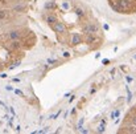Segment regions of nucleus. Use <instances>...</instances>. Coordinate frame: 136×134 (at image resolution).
<instances>
[{"mask_svg":"<svg viewBox=\"0 0 136 134\" xmlns=\"http://www.w3.org/2000/svg\"><path fill=\"white\" fill-rule=\"evenodd\" d=\"M24 36H28V33H22L21 31H19V29H16V31H9L5 33V39L7 40H21Z\"/></svg>","mask_w":136,"mask_h":134,"instance_id":"nucleus-1","label":"nucleus"},{"mask_svg":"<svg viewBox=\"0 0 136 134\" xmlns=\"http://www.w3.org/2000/svg\"><path fill=\"white\" fill-rule=\"evenodd\" d=\"M82 32L86 35L89 33H98L99 32V27L96 23H86V25L82 27Z\"/></svg>","mask_w":136,"mask_h":134,"instance_id":"nucleus-2","label":"nucleus"},{"mask_svg":"<svg viewBox=\"0 0 136 134\" xmlns=\"http://www.w3.org/2000/svg\"><path fill=\"white\" fill-rule=\"evenodd\" d=\"M21 47H22V41L21 40H11L9 44L5 48L9 49V51H19Z\"/></svg>","mask_w":136,"mask_h":134,"instance_id":"nucleus-3","label":"nucleus"},{"mask_svg":"<svg viewBox=\"0 0 136 134\" xmlns=\"http://www.w3.org/2000/svg\"><path fill=\"white\" fill-rule=\"evenodd\" d=\"M52 29H53L54 32H57V33H63V32H66V27H65V24L62 21H56L53 25H50Z\"/></svg>","mask_w":136,"mask_h":134,"instance_id":"nucleus-4","label":"nucleus"},{"mask_svg":"<svg viewBox=\"0 0 136 134\" xmlns=\"http://www.w3.org/2000/svg\"><path fill=\"white\" fill-rule=\"evenodd\" d=\"M82 42V36L79 33H72V37H70V41H69V45H78Z\"/></svg>","mask_w":136,"mask_h":134,"instance_id":"nucleus-5","label":"nucleus"},{"mask_svg":"<svg viewBox=\"0 0 136 134\" xmlns=\"http://www.w3.org/2000/svg\"><path fill=\"white\" fill-rule=\"evenodd\" d=\"M9 16H11V11L9 9H0V21L8 20Z\"/></svg>","mask_w":136,"mask_h":134,"instance_id":"nucleus-6","label":"nucleus"},{"mask_svg":"<svg viewBox=\"0 0 136 134\" xmlns=\"http://www.w3.org/2000/svg\"><path fill=\"white\" fill-rule=\"evenodd\" d=\"M70 8H72V1H70V0L61 1V9H62V11H69Z\"/></svg>","mask_w":136,"mask_h":134,"instance_id":"nucleus-7","label":"nucleus"},{"mask_svg":"<svg viewBox=\"0 0 136 134\" xmlns=\"http://www.w3.org/2000/svg\"><path fill=\"white\" fill-rule=\"evenodd\" d=\"M56 21H57V16H56V15L52 13V15H48V16H46V23H48L49 25H53Z\"/></svg>","mask_w":136,"mask_h":134,"instance_id":"nucleus-8","label":"nucleus"},{"mask_svg":"<svg viewBox=\"0 0 136 134\" xmlns=\"http://www.w3.org/2000/svg\"><path fill=\"white\" fill-rule=\"evenodd\" d=\"M25 8H27V5H25V4H16L13 7V11L15 12H21V11H24Z\"/></svg>","mask_w":136,"mask_h":134,"instance_id":"nucleus-9","label":"nucleus"},{"mask_svg":"<svg viewBox=\"0 0 136 134\" xmlns=\"http://www.w3.org/2000/svg\"><path fill=\"white\" fill-rule=\"evenodd\" d=\"M75 13H77V16H79V17H83V16H85V12H83L81 8H75Z\"/></svg>","mask_w":136,"mask_h":134,"instance_id":"nucleus-10","label":"nucleus"},{"mask_svg":"<svg viewBox=\"0 0 136 134\" xmlns=\"http://www.w3.org/2000/svg\"><path fill=\"white\" fill-rule=\"evenodd\" d=\"M119 114H120V112H119V110H114V112L111 113V118H118Z\"/></svg>","mask_w":136,"mask_h":134,"instance_id":"nucleus-11","label":"nucleus"},{"mask_svg":"<svg viewBox=\"0 0 136 134\" xmlns=\"http://www.w3.org/2000/svg\"><path fill=\"white\" fill-rule=\"evenodd\" d=\"M96 132H98V133H103V132H105V121H102V125L98 127V130H96Z\"/></svg>","mask_w":136,"mask_h":134,"instance_id":"nucleus-12","label":"nucleus"},{"mask_svg":"<svg viewBox=\"0 0 136 134\" xmlns=\"http://www.w3.org/2000/svg\"><path fill=\"white\" fill-rule=\"evenodd\" d=\"M126 89H127V101H128V102H129V101H131V98H132V93H131V90H129V88L127 86V88H126Z\"/></svg>","mask_w":136,"mask_h":134,"instance_id":"nucleus-13","label":"nucleus"},{"mask_svg":"<svg viewBox=\"0 0 136 134\" xmlns=\"http://www.w3.org/2000/svg\"><path fill=\"white\" fill-rule=\"evenodd\" d=\"M54 5H56V3L54 1H50V3H46V4H45V8H54Z\"/></svg>","mask_w":136,"mask_h":134,"instance_id":"nucleus-14","label":"nucleus"},{"mask_svg":"<svg viewBox=\"0 0 136 134\" xmlns=\"http://www.w3.org/2000/svg\"><path fill=\"white\" fill-rule=\"evenodd\" d=\"M19 65H20V60L19 61H15L13 64L11 65V67H9V69H13V68H16V67H19Z\"/></svg>","mask_w":136,"mask_h":134,"instance_id":"nucleus-15","label":"nucleus"},{"mask_svg":"<svg viewBox=\"0 0 136 134\" xmlns=\"http://www.w3.org/2000/svg\"><path fill=\"white\" fill-rule=\"evenodd\" d=\"M61 112H62V109H61V110H58V112H57L56 114H53V116H50V118H52V120H56L57 117H58V116H60V114H61Z\"/></svg>","mask_w":136,"mask_h":134,"instance_id":"nucleus-16","label":"nucleus"},{"mask_svg":"<svg viewBox=\"0 0 136 134\" xmlns=\"http://www.w3.org/2000/svg\"><path fill=\"white\" fill-rule=\"evenodd\" d=\"M15 93L17 94V96H20V97H24V93H22L20 89H15Z\"/></svg>","mask_w":136,"mask_h":134,"instance_id":"nucleus-17","label":"nucleus"},{"mask_svg":"<svg viewBox=\"0 0 136 134\" xmlns=\"http://www.w3.org/2000/svg\"><path fill=\"white\" fill-rule=\"evenodd\" d=\"M56 63H57V60H54V58H49V60H48V64H49V65L56 64Z\"/></svg>","mask_w":136,"mask_h":134,"instance_id":"nucleus-18","label":"nucleus"},{"mask_svg":"<svg viewBox=\"0 0 136 134\" xmlns=\"http://www.w3.org/2000/svg\"><path fill=\"white\" fill-rule=\"evenodd\" d=\"M83 121H85L83 118H81V120H79V122H78V129H81V125L83 123Z\"/></svg>","mask_w":136,"mask_h":134,"instance_id":"nucleus-19","label":"nucleus"},{"mask_svg":"<svg viewBox=\"0 0 136 134\" xmlns=\"http://www.w3.org/2000/svg\"><path fill=\"white\" fill-rule=\"evenodd\" d=\"M5 89H7L8 92H11V90H13V88H12V86H9V85H7V86H5Z\"/></svg>","mask_w":136,"mask_h":134,"instance_id":"nucleus-20","label":"nucleus"},{"mask_svg":"<svg viewBox=\"0 0 136 134\" xmlns=\"http://www.w3.org/2000/svg\"><path fill=\"white\" fill-rule=\"evenodd\" d=\"M62 56H63V57H69V56H70V53H69V52H63Z\"/></svg>","mask_w":136,"mask_h":134,"instance_id":"nucleus-21","label":"nucleus"},{"mask_svg":"<svg viewBox=\"0 0 136 134\" xmlns=\"http://www.w3.org/2000/svg\"><path fill=\"white\" fill-rule=\"evenodd\" d=\"M0 105H1L3 107H5V109H8V107H7V105H5V104L3 102V101H0Z\"/></svg>","mask_w":136,"mask_h":134,"instance_id":"nucleus-22","label":"nucleus"},{"mask_svg":"<svg viewBox=\"0 0 136 134\" xmlns=\"http://www.w3.org/2000/svg\"><path fill=\"white\" fill-rule=\"evenodd\" d=\"M74 98H75V96H72V97H70V100H69V101H70V102H73Z\"/></svg>","mask_w":136,"mask_h":134,"instance_id":"nucleus-23","label":"nucleus"},{"mask_svg":"<svg viewBox=\"0 0 136 134\" xmlns=\"http://www.w3.org/2000/svg\"><path fill=\"white\" fill-rule=\"evenodd\" d=\"M9 110H11V113L15 116V110H13V107H9Z\"/></svg>","mask_w":136,"mask_h":134,"instance_id":"nucleus-24","label":"nucleus"},{"mask_svg":"<svg viewBox=\"0 0 136 134\" xmlns=\"http://www.w3.org/2000/svg\"><path fill=\"white\" fill-rule=\"evenodd\" d=\"M134 60H136V54H135V56H134Z\"/></svg>","mask_w":136,"mask_h":134,"instance_id":"nucleus-25","label":"nucleus"}]
</instances>
